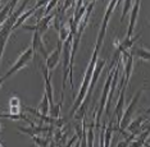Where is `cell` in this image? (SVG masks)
<instances>
[{
    "label": "cell",
    "mask_w": 150,
    "mask_h": 147,
    "mask_svg": "<svg viewBox=\"0 0 150 147\" xmlns=\"http://www.w3.org/2000/svg\"><path fill=\"white\" fill-rule=\"evenodd\" d=\"M145 119H149V111H146L145 115H140V117H137L135 120H131L126 129H127V131L131 133V134L139 136L140 133H141V132H140V125H141V123L144 122Z\"/></svg>",
    "instance_id": "13"
},
{
    "label": "cell",
    "mask_w": 150,
    "mask_h": 147,
    "mask_svg": "<svg viewBox=\"0 0 150 147\" xmlns=\"http://www.w3.org/2000/svg\"><path fill=\"white\" fill-rule=\"evenodd\" d=\"M8 113L12 115L21 114L22 113V106H8Z\"/></svg>",
    "instance_id": "24"
},
{
    "label": "cell",
    "mask_w": 150,
    "mask_h": 147,
    "mask_svg": "<svg viewBox=\"0 0 150 147\" xmlns=\"http://www.w3.org/2000/svg\"><path fill=\"white\" fill-rule=\"evenodd\" d=\"M1 146H3V143H1V142H0V147H1Z\"/></svg>",
    "instance_id": "30"
},
{
    "label": "cell",
    "mask_w": 150,
    "mask_h": 147,
    "mask_svg": "<svg viewBox=\"0 0 150 147\" xmlns=\"http://www.w3.org/2000/svg\"><path fill=\"white\" fill-rule=\"evenodd\" d=\"M49 1H50V0H37V3L35 4V6H33V8L37 10V8H42V6H46V4H47Z\"/></svg>",
    "instance_id": "25"
},
{
    "label": "cell",
    "mask_w": 150,
    "mask_h": 147,
    "mask_svg": "<svg viewBox=\"0 0 150 147\" xmlns=\"http://www.w3.org/2000/svg\"><path fill=\"white\" fill-rule=\"evenodd\" d=\"M73 32L69 33V36L66 39V41H63V46H62V63H63V81H62V94H60V101L64 100V91L67 87V81L68 76H69V58H71V47H72V39H73Z\"/></svg>",
    "instance_id": "2"
},
{
    "label": "cell",
    "mask_w": 150,
    "mask_h": 147,
    "mask_svg": "<svg viewBox=\"0 0 150 147\" xmlns=\"http://www.w3.org/2000/svg\"><path fill=\"white\" fill-rule=\"evenodd\" d=\"M36 110L39 113H41L42 115H49V100H47L46 94H44L42 100H41V102H40L39 105H37Z\"/></svg>",
    "instance_id": "19"
},
{
    "label": "cell",
    "mask_w": 150,
    "mask_h": 147,
    "mask_svg": "<svg viewBox=\"0 0 150 147\" xmlns=\"http://www.w3.org/2000/svg\"><path fill=\"white\" fill-rule=\"evenodd\" d=\"M8 106H21V100H19V97L13 95L8 101Z\"/></svg>",
    "instance_id": "23"
},
{
    "label": "cell",
    "mask_w": 150,
    "mask_h": 147,
    "mask_svg": "<svg viewBox=\"0 0 150 147\" xmlns=\"http://www.w3.org/2000/svg\"><path fill=\"white\" fill-rule=\"evenodd\" d=\"M140 36H141V33H139V35H136L134 37H126V39L122 41L121 44H118V46H117V51H119V53H122V51H125V50H128V49H131L132 46H134V44L140 39Z\"/></svg>",
    "instance_id": "14"
},
{
    "label": "cell",
    "mask_w": 150,
    "mask_h": 147,
    "mask_svg": "<svg viewBox=\"0 0 150 147\" xmlns=\"http://www.w3.org/2000/svg\"><path fill=\"white\" fill-rule=\"evenodd\" d=\"M134 59L131 53H128L127 50L122 51L121 53V60L123 61V67H125V76H123V86L127 87L128 82L131 79V74L132 69H134Z\"/></svg>",
    "instance_id": "8"
},
{
    "label": "cell",
    "mask_w": 150,
    "mask_h": 147,
    "mask_svg": "<svg viewBox=\"0 0 150 147\" xmlns=\"http://www.w3.org/2000/svg\"><path fill=\"white\" fill-rule=\"evenodd\" d=\"M105 64H107V61H105L104 59H99V58H98L96 64H95V68H94V70H93V74H91V81H90V86H88L87 96L93 94L94 88H95V86H96V82L99 79V77H100L101 72H103V69H104Z\"/></svg>",
    "instance_id": "11"
},
{
    "label": "cell",
    "mask_w": 150,
    "mask_h": 147,
    "mask_svg": "<svg viewBox=\"0 0 150 147\" xmlns=\"http://www.w3.org/2000/svg\"><path fill=\"white\" fill-rule=\"evenodd\" d=\"M101 1H104V0H101Z\"/></svg>",
    "instance_id": "31"
},
{
    "label": "cell",
    "mask_w": 150,
    "mask_h": 147,
    "mask_svg": "<svg viewBox=\"0 0 150 147\" xmlns=\"http://www.w3.org/2000/svg\"><path fill=\"white\" fill-rule=\"evenodd\" d=\"M71 33V23L69 20H62L59 23V28H58V35H59L60 41H66V39Z\"/></svg>",
    "instance_id": "15"
},
{
    "label": "cell",
    "mask_w": 150,
    "mask_h": 147,
    "mask_svg": "<svg viewBox=\"0 0 150 147\" xmlns=\"http://www.w3.org/2000/svg\"><path fill=\"white\" fill-rule=\"evenodd\" d=\"M54 17H55V14L50 12L49 14L44 15L42 18H40L39 20H37V23L35 26H25V25H22V27L25 30H27V31H37L40 35L44 36L46 33V31L49 30V25H50V22H53Z\"/></svg>",
    "instance_id": "6"
},
{
    "label": "cell",
    "mask_w": 150,
    "mask_h": 147,
    "mask_svg": "<svg viewBox=\"0 0 150 147\" xmlns=\"http://www.w3.org/2000/svg\"><path fill=\"white\" fill-rule=\"evenodd\" d=\"M32 51H33V61H35L36 56L42 55L44 58L47 56V49L42 41V36L40 35L37 31H33V36H32Z\"/></svg>",
    "instance_id": "9"
},
{
    "label": "cell",
    "mask_w": 150,
    "mask_h": 147,
    "mask_svg": "<svg viewBox=\"0 0 150 147\" xmlns=\"http://www.w3.org/2000/svg\"><path fill=\"white\" fill-rule=\"evenodd\" d=\"M132 0H125L123 3V8H122V14H121V22H123L126 19V17L129 13V10H131V6H132Z\"/></svg>",
    "instance_id": "21"
},
{
    "label": "cell",
    "mask_w": 150,
    "mask_h": 147,
    "mask_svg": "<svg viewBox=\"0 0 150 147\" xmlns=\"http://www.w3.org/2000/svg\"><path fill=\"white\" fill-rule=\"evenodd\" d=\"M62 46H63V41L58 40L55 50H53V53L47 54V56L45 58V67L47 68V70L50 73H53V70L57 68V65L60 61V54H62Z\"/></svg>",
    "instance_id": "7"
},
{
    "label": "cell",
    "mask_w": 150,
    "mask_h": 147,
    "mask_svg": "<svg viewBox=\"0 0 150 147\" xmlns=\"http://www.w3.org/2000/svg\"><path fill=\"white\" fill-rule=\"evenodd\" d=\"M118 4H119V0H110V3H109L107 9H105L103 23H101L100 31H99V35H98V40H96L98 45H100V46L103 45L104 37H105V35H107V28H108V25H109V19H110V17H112V14H113L114 9L118 6Z\"/></svg>",
    "instance_id": "5"
},
{
    "label": "cell",
    "mask_w": 150,
    "mask_h": 147,
    "mask_svg": "<svg viewBox=\"0 0 150 147\" xmlns=\"http://www.w3.org/2000/svg\"><path fill=\"white\" fill-rule=\"evenodd\" d=\"M0 131H1V123H0Z\"/></svg>",
    "instance_id": "29"
},
{
    "label": "cell",
    "mask_w": 150,
    "mask_h": 147,
    "mask_svg": "<svg viewBox=\"0 0 150 147\" xmlns=\"http://www.w3.org/2000/svg\"><path fill=\"white\" fill-rule=\"evenodd\" d=\"M0 1H1V0H0Z\"/></svg>",
    "instance_id": "32"
},
{
    "label": "cell",
    "mask_w": 150,
    "mask_h": 147,
    "mask_svg": "<svg viewBox=\"0 0 150 147\" xmlns=\"http://www.w3.org/2000/svg\"><path fill=\"white\" fill-rule=\"evenodd\" d=\"M5 79H6V78H5L4 76H3V77H0V88H1V87H3V84H4V82H5Z\"/></svg>",
    "instance_id": "27"
},
{
    "label": "cell",
    "mask_w": 150,
    "mask_h": 147,
    "mask_svg": "<svg viewBox=\"0 0 150 147\" xmlns=\"http://www.w3.org/2000/svg\"><path fill=\"white\" fill-rule=\"evenodd\" d=\"M113 131H114V122H112L108 124L107 128H104V133H103V146L109 147L110 146V141H112V136H113Z\"/></svg>",
    "instance_id": "18"
},
{
    "label": "cell",
    "mask_w": 150,
    "mask_h": 147,
    "mask_svg": "<svg viewBox=\"0 0 150 147\" xmlns=\"http://www.w3.org/2000/svg\"><path fill=\"white\" fill-rule=\"evenodd\" d=\"M141 94H142V90H139L137 92H136V95L132 97V100H131V104L128 105L127 109H126V111H123V114H122L118 131L121 132L125 137L128 136L125 131H126V128H127V125L129 124V122L132 120V117H134V114L136 111V106H137V102H139V98H140V96H141Z\"/></svg>",
    "instance_id": "3"
},
{
    "label": "cell",
    "mask_w": 150,
    "mask_h": 147,
    "mask_svg": "<svg viewBox=\"0 0 150 147\" xmlns=\"http://www.w3.org/2000/svg\"><path fill=\"white\" fill-rule=\"evenodd\" d=\"M87 1H96V0H87Z\"/></svg>",
    "instance_id": "28"
},
{
    "label": "cell",
    "mask_w": 150,
    "mask_h": 147,
    "mask_svg": "<svg viewBox=\"0 0 150 147\" xmlns=\"http://www.w3.org/2000/svg\"><path fill=\"white\" fill-rule=\"evenodd\" d=\"M33 139V142H35V145L36 146H41V147H46V146H49V142H52V141H49V138H42V137H40L39 134H35V136H32L31 137Z\"/></svg>",
    "instance_id": "22"
},
{
    "label": "cell",
    "mask_w": 150,
    "mask_h": 147,
    "mask_svg": "<svg viewBox=\"0 0 150 147\" xmlns=\"http://www.w3.org/2000/svg\"><path fill=\"white\" fill-rule=\"evenodd\" d=\"M31 60H33V51H32V47H28V49H26V50L21 54V55L18 56V59L16 60V63L12 65L11 69H9V70L4 74V77L8 78V77L13 76V74L17 73L18 70H21V69H23L25 67L28 65V63H30Z\"/></svg>",
    "instance_id": "4"
},
{
    "label": "cell",
    "mask_w": 150,
    "mask_h": 147,
    "mask_svg": "<svg viewBox=\"0 0 150 147\" xmlns=\"http://www.w3.org/2000/svg\"><path fill=\"white\" fill-rule=\"evenodd\" d=\"M140 5H141V0H135V3H132L131 10H129V23H128L127 35H126V37H131L132 33H134L136 22H137L139 12H140Z\"/></svg>",
    "instance_id": "10"
},
{
    "label": "cell",
    "mask_w": 150,
    "mask_h": 147,
    "mask_svg": "<svg viewBox=\"0 0 150 147\" xmlns=\"http://www.w3.org/2000/svg\"><path fill=\"white\" fill-rule=\"evenodd\" d=\"M131 54L134 58H137V59H141L144 61H149L150 59V54L148 49H144V47H136L132 46L131 47Z\"/></svg>",
    "instance_id": "16"
},
{
    "label": "cell",
    "mask_w": 150,
    "mask_h": 147,
    "mask_svg": "<svg viewBox=\"0 0 150 147\" xmlns=\"http://www.w3.org/2000/svg\"><path fill=\"white\" fill-rule=\"evenodd\" d=\"M0 119H9V114L8 113H3L0 110Z\"/></svg>",
    "instance_id": "26"
},
{
    "label": "cell",
    "mask_w": 150,
    "mask_h": 147,
    "mask_svg": "<svg viewBox=\"0 0 150 147\" xmlns=\"http://www.w3.org/2000/svg\"><path fill=\"white\" fill-rule=\"evenodd\" d=\"M35 12H36V9L33 8V6H32L31 9L27 10V12H25V13L22 12L21 14H19L18 18H17L16 23H14V26H13V32H14V31H16L17 28H18V27H21V26L23 25V23H25V20H26V19H28L32 14H35Z\"/></svg>",
    "instance_id": "17"
},
{
    "label": "cell",
    "mask_w": 150,
    "mask_h": 147,
    "mask_svg": "<svg viewBox=\"0 0 150 147\" xmlns=\"http://www.w3.org/2000/svg\"><path fill=\"white\" fill-rule=\"evenodd\" d=\"M42 76L45 79V94L49 100V106L52 104H54V91H53V84H52V73L47 70V68L45 65H42Z\"/></svg>",
    "instance_id": "12"
},
{
    "label": "cell",
    "mask_w": 150,
    "mask_h": 147,
    "mask_svg": "<svg viewBox=\"0 0 150 147\" xmlns=\"http://www.w3.org/2000/svg\"><path fill=\"white\" fill-rule=\"evenodd\" d=\"M62 104L63 101H60L59 104H52L49 106V115L52 118H59L60 117V110H62Z\"/></svg>",
    "instance_id": "20"
},
{
    "label": "cell",
    "mask_w": 150,
    "mask_h": 147,
    "mask_svg": "<svg viewBox=\"0 0 150 147\" xmlns=\"http://www.w3.org/2000/svg\"><path fill=\"white\" fill-rule=\"evenodd\" d=\"M100 45H95V49H94V53H93V56H91V60L87 65V69L85 70V76H83V79H82V83H81V87H80V91H78V95L76 96L73 101V105H72V109H71V114L69 117H73V114L77 111V109L80 108V105L86 100L87 97V91H88V86H90V81H91V74H93V70L95 68V64H96V60H98V55H99V49H100Z\"/></svg>",
    "instance_id": "1"
}]
</instances>
